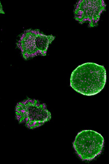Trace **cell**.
Listing matches in <instances>:
<instances>
[{"label":"cell","instance_id":"cell-1","mask_svg":"<svg viewBox=\"0 0 109 164\" xmlns=\"http://www.w3.org/2000/svg\"><path fill=\"white\" fill-rule=\"evenodd\" d=\"M106 81V72L102 65L92 62L78 66L71 73L70 85L77 92L91 96L100 92Z\"/></svg>","mask_w":109,"mask_h":164},{"label":"cell","instance_id":"cell-2","mask_svg":"<svg viewBox=\"0 0 109 164\" xmlns=\"http://www.w3.org/2000/svg\"><path fill=\"white\" fill-rule=\"evenodd\" d=\"M15 114L19 123L31 129L41 126L51 118V113L45 104L30 98L17 104Z\"/></svg>","mask_w":109,"mask_h":164},{"label":"cell","instance_id":"cell-3","mask_svg":"<svg viewBox=\"0 0 109 164\" xmlns=\"http://www.w3.org/2000/svg\"><path fill=\"white\" fill-rule=\"evenodd\" d=\"M104 139L99 133L92 130H84L78 133L73 145L76 153L83 160H92L102 151Z\"/></svg>","mask_w":109,"mask_h":164},{"label":"cell","instance_id":"cell-4","mask_svg":"<svg viewBox=\"0 0 109 164\" xmlns=\"http://www.w3.org/2000/svg\"><path fill=\"white\" fill-rule=\"evenodd\" d=\"M106 6L103 0H79L75 5L74 18L80 23H88L90 27H94L97 25Z\"/></svg>","mask_w":109,"mask_h":164},{"label":"cell","instance_id":"cell-5","mask_svg":"<svg viewBox=\"0 0 109 164\" xmlns=\"http://www.w3.org/2000/svg\"><path fill=\"white\" fill-rule=\"evenodd\" d=\"M38 30L29 29L25 30L17 43V47L25 60L39 55L35 43V38Z\"/></svg>","mask_w":109,"mask_h":164},{"label":"cell","instance_id":"cell-6","mask_svg":"<svg viewBox=\"0 0 109 164\" xmlns=\"http://www.w3.org/2000/svg\"><path fill=\"white\" fill-rule=\"evenodd\" d=\"M55 36L52 35H46L38 29L35 38V43L39 55H46L49 45L54 40Z\"/></svg>","mask_w":109,"mask_h":164},{"label":"cell","instance_id":"cell-7","mask_svg":"<svg viewBox=\"0 0 109 164\" xmlns=\"http://www.w3.org/2000/svg\"><path fill=\"white\" fill-rule=\"evenodd\" d=\"M5 14V13L3 10L2 6L0 1V14Z\"/></svg>","mask_w":109,"mask_h":164}]
</instances>
